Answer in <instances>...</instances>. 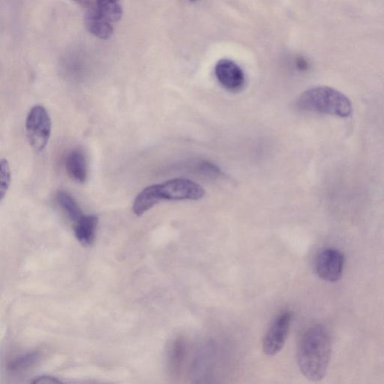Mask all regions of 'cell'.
Returning a JSON list of instances; mask_svg holds the SVG:
<instances>
[{
	"label": "cell",
	"instance_id": "6da1fadb",
	"mask_svg": "<svg viewBox=\"0 0 384 384\" xmlns=\"http://www.w3.org/2000/svg\"><path fill=\"white\" fill-rule=\"evenodd\" d=\"M331 352V340L325 327L316 325L306 330L297 351V363L303 376L312 382L325 377Z\"/></svg>",
	"mask_w": 384,
	"mask_h": 384
},
{
	"label": "cell",
	"instance_id": "7a4b0ae2",
	"mask_svg": "<svg viewBox=\"0 0 384 384\" xmlns=\"http://www.w3.org/2000/svg\"><path fill=\"white\" fill-rule=\"evenodd\" d=\"M296 107L303 112L349 117L353 106L343 92L326 86L314 87L303 92L296 101Z\"/></svg>",
	"mask_w": 384,
	"mask_h": 384
},
{
	"label": "cell",
	"instance_id": "3957f363",
	"mask_svg": "<svg viewBox=\"0 0 384 384\" xmlns=\"http://www.w3.org/2000/svg\"><path fill=\"white\" fill-rule=\"evenodd\" d=\"M51 128L52 123L46 108L40 105L32 107L26 121V130L34 150L40 152L45 150L50 139Z\"/></svg>",
	"mask_w": 384,
	"mask_h": 384
},
{
	"label": "cell",
	"instance_id": "277c9868",
	"mask_svg": "<svg viewBox=\"0 0 384 384\" xmlns=\"http://www.w3.org/2000/svg\"><path fill=\"white\" fill-rule=\"evenodd\" d=\"M154 185L156 197L161 201H199L203 198V188L188 179L177 178Z\"/></svg>",
	"mask_w": 384,
	"mask_h": 384
},
{
	"label": "cell",
	"instance_id": "5b68a950",
	"mask_svg": "<svg viewBox=\"0 0 384 384\" xmlns=\"http://www.w3.org/2000/svg\"><path fill=\"white\" fill-rule=\"evenodd\" d=\"M292 321V313L284 312L272 321L263 340V352L275 356L284 347Z\"/></svg>",
	"mask_w": 384,
	"mask_h": 384
},
{
	"label": "cell",
	"instance_id": "8992f818",
	"mask_svg": "<svg viewBox=\"0 0 384 384\" xmlns=\"http://www.w3.org/2000/svg\"><path fill=\"white\" fill-rule=\"evenodd\" d=\"M345 257L335 249H326L320 252L314 261L316 274L328 283H336L343 274Z\"/></svg>",
	"mask_w": 384,
	"mask_h": 384
},
{
	"label": "cell",
	"instance_id": "52a82bcc",
	"mask_svg": "<svg viewBox=\"0 0 384 384\" xmlns=\"http://www.w3.org/2000/svg\"><path fill=\"white\" fill-rule=\"evenodd\" d=\"M215 75L221 86L232 92L241 91L245 83L242 68L228 59H220L215 66Z\"/></svg>",
	"mask_w": 384,
	"mask_h": 384
},
{
	"label": "cell",
	"instance_id": "ba28073f",
	"mask_svg": "<svg viewBox=\"0 0 384 384\" xmlns=\"http://www.w3.org/2000/svg\"><path fill=\"white\" fill-rule=\"evenodd\" d=\"M99 219L93 215H84L74 224L77 240L83 246L91 245L95 241Z\"/></svg>",
	"mask_w": 384,
	"mask_h": 384
},
{
	"label": "cell",
	"instance_id": "9c48e42d",
	"mask_svg": "<svg viewBox=\"0 0 384 384\" xmlns=\"http://www.w3.org/2000/svg\"><path fill=\"white\" fill-rule=\"evenodd\" d=\"M65 168L68 174L77 182H86L88 175L86 156L81 150H74L67 156Z\"/></svg>",
	"mask_w": 384,
	"mask_h": 384
},
{
	"label": "cell",
	"instance_id": "30bf717a",
	"mask_svg": "<svg viewBox=\"0 0 384 384\" xmlns=\"http://www.w3.org/2000/svg\"><path fill=\"white\" fill-rule=\"evenodd\" d=\"M153 185L145 188L134 200L133 212L137 216H141L159 203Z\"/></svg>",
	"mask_w": 384,
	"mask_h": 384
},
{
	"label": "cell",
	"instance_id": "8fae6325",
	"mask_svg": "<svg viewBox=\"0 0 384 384\" xmlns=\"http://www.w3.org/2000/svg\"><path fill=\"white\" fill-rule=\"evenodd\" d=\"M41 354L38 352H32L15 358L8 363L7 370L8 372L19 374L28 371L35 366L39 361Z\"/></svg>",
	"mask_w": 384,
	"mask_h": 384
},
{
	"label": "cell",
	"instance_id": "7c38bea8",
	"mask_svg": "<svg viewBox=\"0 0 384 384\" xmlns=\"http://www.w3.org/2000/svg\"><path fill=\"white\" fill-rule=\"evenodd\" d=\"M57 201L74 224L84 216L78 203L72 197L71 194L64 191H59L57 194Z\"/></svg>",
	"mask_w": 384,
	"mask_h": 384
},
{
	"label": "cell",
	"instance_id": "4fadbf2b",
	"mask_svg": "<svg viewBox=\"0 0 384 384\" xmlns=\"http://www.w3.org/2000/svg\"><path fill=\"white\" fill-rule=\"evenodd\" d=\"M183 345L181 340L176 339L170 346L169 352V368L172 373H176L181 367L183 356Z\"/></svg>",
	"mask_w": 384,
	"mask_h": 384
},
{
	"label": "cell",
	"instance_id": "5bb4252c",
	"mask_svg": "<svg viewBox=\"0 0 384 384\" xmlns=\"http://www.w3.org/2000/svg\"><path fill=\"white\" fill-rule=\"evenodd\" d=\"M11 181V172L8 161L3 159L0 162V200L3 201L10 187Z\"/></svg>",
	"mask_w": 384,
	"mask_h": 384
},
{
	"label": "cell",
	"instance_id": "9a60e30c",
	"mask_svg": "<svg viewBox=\"0 0 384 384\" xmlns=\"http://www.w3.org/2000/svg\"><path fill=\"white\" fill-rule=\"evenodd\" d=\"M32 383H62L61 380L57 378L50 376V375H41L32 381Z\"/></svg>",
	"mask_w": 384,
	"mask_h": 384
},
{
	"label": "cell",
	"instance_id": "2e32d148",
	"mask_svg": "<svg viewBox=\"0 0 384 384\" xmlns=\"http://www.w3.org/2000/svg\"><path fill=\"white\" fill-rule=\"evenodd\" d=\"M74 1L89 10V8L95 7L99 0H74Z\"/></svg>",
	"mask_w": 384,
	"mask_h": 384
},
{
	"label": "cell",
	"instance_id": "e0dca14e",
	"mask_svg": "<svg viewBox=\"0 0 384 384\" xmlns=\"http://www.w3.org/2000/svg\"><path fill=\"white\" fill-rule=\"evenodd\" d=\"M296 67L299 70L306 71L309 68V63L303 57H299L296 61Z\"/></svg>",
	"mask_w": 384,
	"mask_h": 384
},
{
	"label": "cell",
	"instance_id": "ac0fdd59",
	"mask_svg": "<svg viewBox=\"0 0 384 384\" xmlns=\"http://www.w3.org/2000/svg\"><path fill=\"white\" fill-rule=\"evenodd\" d=\"M190 1H195V0H190Z\"/></svg>",
	"mask_w": 384,
	"mask_h": 384
}]
</instances>
